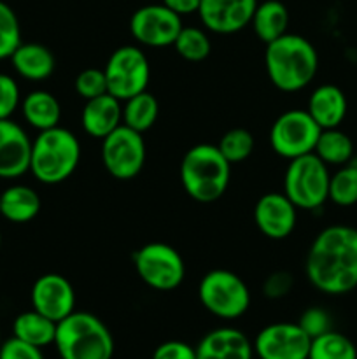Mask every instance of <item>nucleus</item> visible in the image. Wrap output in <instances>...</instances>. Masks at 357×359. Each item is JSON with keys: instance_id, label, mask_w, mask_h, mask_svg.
Returning <instances> with one entry per match:
<instances>
[{"instance_id": "f3484780", "label": "nucleus", "mask_w": 357, "mask_h": 359, "mask_svg": "<svg viewBox=\"0 0 357 359\" xmlns=\"http://www.w3.org/2000/svg\"><path fill=\"white\" fill-rule=\"evenodd\" d=\"M31 140L13 119H0V179H16L30 172Z\"/></svg>"}, {"instance_id": "7c9ffc66", "label": "nucleus", "mask_w": 357, "mask_h": 359, "mask_svg": "<svg viewBox=\"0 0 357 359\" xmlns=\"http://www.w3.org/2000/svg\"><path fill=\"white\" fill-rule=\"evenodd\" d=\"M217 147L231 165L240 163L247 160L254 151V137L245 128H231L220 137Z\"/></svg>"}, {"instance_id": "39448f33", "label": "nucleus", "mask_w": 357, "mask_h": 359, "mask_svg": "<svg viewBox=\"0 0 357 359\" xmlns=\"http://www.w3.org/2000/svg\"><path fill=\"white\" fill-rule=\"evenodd\" d=\"M80 161V144L70 130L55 128L38 132L31 142L30 172L42 184H59L76 172Z\"/></svg>"}, {"instance_id": "c85d7f7f", "label": "nucleus", "mask_w": 357, "mask_h": 359, "mask_svg": "<svg viewBox=\"0 0 357 359\" xmlns=\"http://www.w3.org/2000/svg\"><path fill=\"white\" fill-rule=\"evenodd\" d=\"M329 200L338 207L357 203V163L342 165L329 179Z\"/></svg>"}, {"instance_id": "4c0bfd02", "label": "nucleus", "mask_w": 357, "mask_h": 359, "mask_svg": "<svg viewBox=\"0 0 357 359\" xmlns=\"http://www.w3.org/2000/svg\"><path fill=\"white\" fill-rule=\"evenodd\" d=\"M153 359H196V349L181 340H168L154 349Z\"/></svg>"}, {"instance_id": "c9c22d12", "label": "nucleus", "mask_w": 357, "mask_h": 359, "mask_svg": "<svg viewBox=\"0 0 357 359\" xmlns=\"http://www.w3.org/2000/svg\"><path fill=\"white\" fill-rule=\"evenodd\" d=\"M294 286L293 273L286 272V270H276V272L270 273L262 283V294L270 300H280V298L287 297Z\"/></svg>"}, {"instance_id": "ddd939ff", "label": "nucleus", "mask_w": 357, "mask_h": 359, "mask_svg": "<svg viewBox=\"0 0 357 359\" xmlns=\"http://www.w3.org/2000/svg\"><path fill=\"white\" fill-rule=\"evenodd\" d=\"M312 339L298 323H273L254 339V356L259 359H308Z\"/></svg>"}, {"instance_id": "a211bd4d", "label": "nucleus", "mask_w": 357, "mask_h": 359, "mask_svg": "<svg viewBox=\"0 0 357 359\" xmlns=\"http://www.w3.org/2000/svg\"><path fill=\"white\" fill-rule=\"evenodd\" d=\"M196 359H254V346L237 328H217L200 340Z\"/></svg>"}, {"instance_id": "4be33fe9", "label": "nucleus", "mask_w": 357, "mask_h": 359, "mask_svg": "<svg viewBox=\"0 0 357 359\" xmlns=\"http://www.w3.org/2000/svg\"><path fill=\"white\" fill-rule=\"evenodd\" d=\"M38 212H41V196L30 186H9L0 195V216L9 223H30Z\"/></svg>"}, {"instance_id": "dca6fc26", "label": "nucleus", "mask_w": 357, "mask_h": 359, "mask_svg": "<svg viewBox=\"0 0 357 359\" xmlns=\"http://www.w3.org/2000/svg\"><path fill=\"white\" fill-rule=\"evenodd\" d=\"M296 205L284 193H266L254 207V223L265 237L284 241L296 228Z\"/></svg>"}, {"instance_id": "e433bc0d", "label": "nucleus", "mask_w": 357, "mask_h": 359, "mask_svg": "<svg viewBox=\"0 0 357 359\" xmlns=\"http://www.w3.org/2000/svg\"><path fill=\"white\" fill-rule=\"evenodd\" d=\"M0 359H44V356L38 347L13 337L0 344Z\"/></svg>"}, {"instance_id": "5701e85b", "label": "nucleus", "mask_w": 357, "mask_h": 359, "mask_svg": "<svg viewBox=\"0 0 357 359\" xmlns=\"http://www.w3.org/2000/svg\"><path fill=\"white\" fill-rule=\"evenodd\" d=\"M21 112H23L24 121L38 132L59 126V119H62V107H59L58 98L46 90L30 91L21 100Z\"/></svg>"}, {"instance_id": "7ed1b4c3", "label": "nucleus", "mask_w": 357, "mask_h": 359, "mask_svg": "<svg viewBox=\"0 0 357 359\" xmlns=\"http://www.w3.org/2000/svg\"><path fill=\"white\" fill-rule=\"evenodd\" d=\"M231 163L212 144L192 146L181 163V182L188 196L200 203H212L226 193Z\"/></svg>"}, {"instance_id": "f8f14e48", "label": "nucleus", "mask_w": 357, "mask_h": 359, "mask_svg": "<svg viewBox=\"0 0 357 359\" xmlns=\"http://www.w3.org/2000/svg\"><path fill=\"white\" fill-rule=\"evenodd\" d=\"M182 27V18L163 4L140 7L130 18V32L133 39L149 48L174 46Z\"/></svg>"}, {"instance_id": "473e14b6", "label": "nucleus", "mask_w": 357, "mask_h": 359, "mask_svg": "<svg viewBox=\"0 0 357 359\" xmlns=\"http://www.w3.org/2000/svg\"><path fill=\"white\" fill-rule=\"evenodd\" d=\"M74 88H76V93L84 100H91V98L108 93L107 77H105L104 70L100 69H86L77 74Z\"/></svg>"}, {"instance_id": "f704fd0d", "label": "nucleus", "mask_w": 357, "mask_h": 359, "mask_svg": "<svg viewBox=\"0 0 357 359\" xmlns=\"http://www.w3.org/2000/svg\"><path fill=\"white\" fill-rule=\"evenodd\" d=\"M21 105V93L16 79L0 72V119H10Z\"/></svg>"}, {"instance_id": "a878e982", "label": "nucleus", "mask_w": 357, "mask_h": 359, "mask_svg": "<svg viewBox=\"0 0 357 359\" xmlns=\"http://www.w3.org/2000/svg\"><path fill=\"white\" fill-rule=\"evenodd\" d=\"M315 154L324 161L326 165H335L342 167L352 161L354 156V142L345 132L340 128L322 130L315 144Z\"/></svg>"}, {"instance_id": "9d476101", "label": "nucleus", "mask_w": 357, "mask_h": 359, "mask_svg": "<svg viewBox=\"0 0 357 359\" xmlns=\"http://www.w3.org/2000/svg\"><path fill=\"white\" fill-rule=\"evenodd\" d=\"M322 128L303 109H290L273 121L270 128V146L275 154L294 160L315 151Z\"/></svg>"}, {"instance_id": "423d86ee", "label": "nucleus", "mask_w": 357, "mask_h": 359, "mask_svg": "<svg viewBox=\"0 0 357 359\" xmlns=\"http://www.w3.org/2000/svg\"><path fill=\"white\" fill-rule=\"evenodd\" d=\"M329 168L315 153L290 160L284 175V195L296 209L317 210L329 200Z\"/></svg>"}, {"instance_id": "20e7f679", "label": "nucleus", "mask_w": 357, "mask_h": 359, "mask_svg": "<svg viewBox=\"0 0 357 359\" xmlns=\"http://www.w3.org/2000/svg\"><path fill=\"white\" fill-rule=\"evenodd\" d=\"M55 347L62 359H112L111 330L90 312H76L56 323Z\"/></svg>"}, {"instance_id": "bb28decb", "label": "nucleus", "mask_w": 357, "mask_h": 359, "mask_svg": "<svg viewBox=\"0 0 357 359\" xmlns=\"http://www.w3.org/2000/svg\"><path fill=\"white\" fill-rule=\"evenodd\" d=\"M158 112H160V105H158L156 97L146 90L125 100V105H122V125L144 133L153 128L158 119Z\"/></svg>"}, {"instance_id": "72a5a7b5", "label": "nucleus", "mask_w": 357, "mask_h": 359, "mask_svg": "<svg viewBox=\"0 0 357 359\" xmlns=\"http://www.w3.org/2000/svg\"><path fill=\"white\" fill-rule=\"evenodd\" d=\"M300 328L307 333L310 339H317V337L324 335V333L331 332L332 330V321L331 316L321 307H310L300 316V321H298Z\"/></svg>"}, {"instance_id": "58836bf2", "label": "nucleus", "mask_w": 357, "mask_h": 359, "mask_svg": "<svg viewBox=\"0 0 357 359\" xmlns=\"http://www.w3.org/2000/svg\"><path fill=\"white\" fill-rule=\"evenodd\" d=\"M161 4L167 6L168 9L174 11L175 14H178V16L182 18V16H188V14L198 13L202 0H163Z\"/></svg>"}, {"instance_id": "a19ab883", "label": "nucleus", "mask_w": 357, "mask_h": 359, "mask_svg": "<svg viewBox=\"0 0 357 359\" xmlns=\"http://www.w3.org/2000/svg\"><path fill=\"white\" fill-rule=\"evenodd\" d=\"M0 344H2V342H0Z\"/></svg>"}, {"instance_id": "cd10ccee", "label": "nucleus", "mask_w": 357, "mask_h": 359, "mask_svg": "<svg viewBox=\"0 0 357 359\" xmlns=\"http://www.w3.org/2000/svg\"><path fill=\"white\" fill-rule=\"evenodd\" d=\"M308 359H357V349L349 337L331 330L312 339Z\"/></svg>"}, {"instance_id": "6e6552de", "label": "nucleus", "mask_w": 357, "mask_h": 359, "mask_svg": "<svg viewBox=\"0 0 357 359\" xmlns=\"http://www.w3.org/2000/svg\"><path fill=\"white\" fill-rule=\"evenodd\" d=\"M133 266L144 284L156 291H174L186 277V265L177 249L150 242L133 255Z\"/></svg>"}, {"instance_id": "c756f323", "label": "nucleus", "mask_w": 357, "mask_h": 359, "mask_svg": "<svg viewBox=\"0 0 357 359\" xmlns=\"http://www.w3.org/2000/svg\"><path fill=\"white\" fill-rule=\"evenodd\" d=\"M174 48L181 58L196 63L203 62L210 55L212 44H210V39L206 35V32L202 30V28L182 27L177 39H175Z\"/></svg>"}, {"instance_id": "1a4fd4ad", "label": "nucleus", "mask_w": 357, "mask_h": 359, "mask_svg": "<svg viewBox=\"0 0 357 359\" xmlns=\"http://www.w3.org/2000/svg\"><path fill=\"white\" fill-rule=\"evenodd\" d=\"M104 72L107 77V91L121 102L146 91L150 79L149 60L136 46L115 49L108 56Z\"/></svg>"}, {"instance_id": "412c9836", "label": "nucleus", "mask_w": 357, "mask_h": 359, "mask_svg": "<svg viewBox=\"0 0 357 359\" xmlns=\"http://www.w3.org/2000/svg\"><path fill=\"white\" fill-rule=\"evenodd\" d=\"M14 70L23 79L44 81L55 72L56 60L51 49L37 42H21L16 51L10 56Z\"/></svg>"}, {"instance_id": "9b49d317", "label": "nucleus", "mask_w": 357, "mask_h": 359, "mask_svg": "<svg viewBox=\"0 0 357 359\" xmlns=\"http://www.w3.org/2000/svg\"><path fill=\"white\" fill-rule=\"evenodd\" d=\"M102 163L119 181H130L142 172L146 163V142L142 133L121 125L102 139Z\"/></svg>"}, {"instance_id": "2f4dec72", "label": "nucleus", "mask_w": 357, "mask_h": 359, "mask_svg": "<svg viewBox=\"0 0 357 359\" xmlns=\"http://www.w3.org/2000/svg\"><path fill=\"white\" fill-rule=\"evenodd\" d=\"M21 44V27L16 13L9 4L0 0V60L13 56Z\"/></svg>"}, {"instance_id": "2eb2a0df", "label": "nucleus", "mask_w": 357, "mask_h": 359, "mask_svg": "<svg viewBox=\"0 0 357 359\" xmlns=\"http://www.w3.org/2000/svg\"><path fill=\"white\" fill-rule=\"evenodd\" d=\"M258 0H202L198 16L214 34L231 35L251 25Z\"/></svg>"}, {"instance_id": "6ab92c4d", "label": "nucleus", "mask_w": 357, "mask_h": 359, "mask_svg": "<svg viewBox=\"0 0 357 359\" xmlns=\"http://www.w3.org/2000/svg\"><path fill=\"white\" fill-rule=\"evenodd\" d=\"M80 123H83L84 132L90 137L105 139L108 133L122 125L121 100L112 97L111 93L86 100L83 114H80Z\"/></svg>"}, {"instance_id": "393cba45", "label": "nucleus", "mask_w": 357, "mask_h": 359, "mask_svg": "<svg viewBox=\"0 0 357 359\" xmlns=\"http://www.w3.org/2000/svg\"><path fill=\"white\" fill-rule=\"evenodd\" d=\"M13 333L16 339L42 349V347L55 344L56 323L31 309L14 319Z\"/></svg>"}, {"instance_id": "aec40b11", "label": "nucleus", "mask_w": 357, "mask_h": 359, "mask_svg": "<svg viewBox=\"0 0 357 359\" xmlns=\"http://www.w3.org/2000/svg\"><path fill=\"white\" fill-rule=\"evenodd\" d=\"M307 112L322 130L338 128L346 116L345 93L335 84H322L308 98Z\"/></svg>"}, {"instance_id": "f257e3e1", "label": "nucleus", "mask_w": 357, "mask_h": 359, "mask_svg": "<svg viewBox=\"0 0 357 359\" xmlns=\"http://www.w3.org/2000/svg\"><path fill=\"white\" fill-rule=\"evenodd\" d=\"M304 272L315 290L331 297L357 287V230L343 224L324 228L308 249Z\"/></svg>"}, {"instance_id": "f03ea898", "label": "nucleus", "mask_w": 357, "mask_h": 359, "mask_svg": "<svg viewBox=\"0 0 357 359\" xmlns=\"http://www.w3.org/2000/svg\"><path fill=\"white\" fill-rule=\"evenodd\" d=\"M265 65L273 86L294 93L314 81L318 69V55L308 39L298 34H284L266 44Z\"/></svg>"}, {"instance_id": "b1692460", "label": "nucleus", "mask_w": 357, "mask_h": 359, "mask_svg": "<svg viewBox=\"0 0 357 359\" xmlns=\"http://www.w3.org/2000/svg\"><path fill=\"white\" fill-rule=\"evenodd\" d=\"M251 25L255 37L265 42V44H270L275 39L287 34L289 11L280 0H265V2L258 4V7H255Z\"/></svg>"}, {"instance_id": "0eeeda50", "label": "nucleus", "mask_w": 357, "mask_h": 359, "mask_svg": "<svg viewBox=\"0 0 357 359\" xmlns=\"http://www.w3.org/2000/svg\"><path fill=\"white\" fill-rule=\"evenodd\" d=\"M200 304L219 319H238L251 307V291L247 284L230 270H210L198 286Z\"/></svg>"}, {"instance_id": "ea45409f", "label": "nucleus", "mask_w": 357, "mask_h": 359, "mask_svg": "<svg viewBox=\"0 0 357 359\" xmlns=\"http://www.w3.org/2000/svg\"><path fill=\"white\" fill-rule=\"evenodd\" d=\"M0 245H2V233H0Z\"/></svg>"}, {"instance_id": "4468645a", "label": "nucleus", "mask_w": 357, "mask_h": 359, "mask_svg": "<svg viewBox=\"0 0 357 359\" xmlns=\"http://www.w3.org/2000/svg\"><path fill=\"white\" fill-rule=\"evenodd\" d=\"M31 309L51 321L59 323L76 307V291L69 279L59 273H46L34 283L30 291Z\"/></svg>"}]
</instances>
